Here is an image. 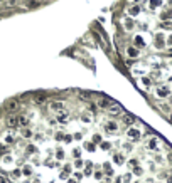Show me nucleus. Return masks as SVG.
Instances as JSON below:
<instances>
[{"label": "nucleus", "instance_id": "1", "mask_svg": "<svg viewBox=\"0 0 172 183\" xmlns=\"http://www.w3.org/2000/svg\"><path fill=\"white\" fill-rule=\"evenodd\" d=\"M103 128H105V131L106 133H118V129H120V126H118V123H115V121H108V123H105L103 124Z\"/></svg>", "mask_w": 172, "mask_h": 183}, {"label": "nucleus", "instance_id": "2", "mask_svg": "<svg viewBox=\"0 0 172 183\" xmlns=\"http://www.w3.org/2000/svg\"><path fill=\"white\" fill-rule=\"evenodd\" d=\"M127 136L130 141H139L140 140V131L137 128H128L127 129Z\"/></svg>", "mask_w": 172, "mask_h": 183}, {"label": "nucleus", "instance_id": "3", "mask_svg": "<svg viewBox=\"0 0 172 183\" xmlns=\"http://www.w3.org/2000/svg\"><path fill=\"white\" fill-rule=\"evenodd\" d=\"M5 124H7L9 128H15V126H19V116L17 114H9L7 118H5Z\"/></svg>", "mask_w": 172, "mask_h": 183}, {"label": "nucleus", "instance_id": "4", "mask_svg": "<svg viewBox=\"0 0 172 183\" xmlns=\"http://www.w3.org/2000/svg\"><path fill=\"white\" fill-rule=\"evenodd\" d=\"M5 109H7L9 113L17 111V109H19V101H17V99H10V101H7V103H5Z\"/></svg>", "mask_w": 172, "mask_h": 183}, {"label": "nucleus", "instance_id": "5", "mask_svg": "<svg viewBox=\"0 0 172 183\" xmlns=\"http://www.w3.org/2000/svg\"><path fill=\"white\" fill-rule=\"evenodd\" d=\"M108 113L111 116H120V114H123V108H121L120 104H113V106L108 108Z\"/></svg>", "mask_w": 172, "mask_h": 183}, {"label": "nucleus", "instance_id": "6", "mask_svg": "<svg viewBox=\"0 0 172 183\" xmlns=\"http://www.w3.org/2000/svg\"><path fill=\"white\" fill-rule=\"evenodd\" d=\"M155 94H157V97H167L169 94H170V89H169L167 86H160V87H157Z\"/></svg>", "mask_w": 172, "mask_h": 183}, {"label": "nucleus", "instance_id": "7", "mask_svg": "<svg viewBox=\"0 0 172 183\" xmlns=\"http://www.w3.org/2000/svg\"><path fill=\"white\" fill-rule=\"evenodd\" d=\"M62 109H64V103H61V101H52L51 103V111L61 113Z\"/></svg>", "mask_w": 172, "mask_h": 183}, {"label": "nucleus", "instance_id": "8", "mask_svg": "<svg viewBox=\"0 0 172 183\" xmlns=\"http://www.w3.org/2000/svg\"><path fill=\"white\" fill-rule=\"evenodd\" d=\"M4 141L7 144H10V143H14L15 141V136H14V133H12V131H7V133L4 134Z\"/></svg>", "mask_w": 172, "mask_h": 183}, {"label": "nucleus", "instance_id": "9", "mask_svg": "<svg viewBox=\"0 0 172 183\" xmlns=\"http://www.w3.org/2000/svg\"><path fill=\"white\" fill-rule=\"evenodd\" d=\"M123 25H125V30H132L133 29V20L130 17H125L123 19Z\"/></svg>", "mask_w": 172, "mask_h": 183}, {"label": "nucleus", "instance_id": "10", "mask_svg": "<svg viewBox=\"0 0 172 183\" xmlns=\"http://www.w3.org/2000/svg\"><path fill=\"white\" fill-rule=\"evenodd\" d=\"M127 54H128V57L135 59V57H139V49H135V47H128V49H127Z\"/></svg>", "mask_w": 172, "mask_h": 183}, {"label": "nucleus", "instance_id": "11", "mask_svg": "<svg viewBox=\"0 0 172 183\" xmlns=\"http://www.w3.org/2000/svg\"><path fill=\"white\" fill-rule=\"evenodd\" d=\"M37 5H39L37 0H26V2H24V7L26 8H36Z\"/></svg>", "mask_w": 172, "mask_h": 183}, {"label": "nucleus", "instance_id": "12", "mask_svg": "<svg viewBox=\"0 0 172 183\" xmlns=\"http://www.w3.org/2000/svg\"><path fill=\"white\" fill-rule=\"evenodd\" d=\"M128 14L132 15V17L139 15V14H140V7H139V5H133V7H130V8H128Z\"/></svg>", "mask_w": 172, "mask_h": 183}, {"label": "nucleus", "instance_id": "13", "mask_svg": "<svg viewBox=\"0 0 172 183\" xmlns=\"http://www.w3.org/2000/svg\"><path fill=\"white\" fill-rule=\"evenodd\" d=\"M162 5V0H150V4H149V7L152 8V10H155V8H159Z\"/></svg>", "mask_w": 172, "mask_h": 183}, {"label": "nucleus", "instance_id": "14", "mask_svg": "<svg viewBox=\"0 0 172 183\" xmlns=\"http://www.w3.org/2000/svg\"><path fill=\"white\" fill-rule=\"evenodd\" d=\"M29 124V118L27 116H19V126H27Z\"/></svg>", "mask_w": 172, "mask_h": 183}, {"label": "nucleus", "instance_id": "15", "mask_svg": "<svg viewBox=\"0 0 172 183\" xmlns=\"http://www.w3.org/2000/svg\"><path fill=\"white\" fill-rule=\"evenodd\" d=\"M133 121H135V118H133L132 114H123V123L125 124H132Z\"/></svg>", "mask_w": 172, "mask_h": 183}, {"label": "nucleus", "instance_id": "16", "mask_svg": "<svg viewBox=\"0 0 172 183\" xmlns=\"http://www.w3.org/2000/svg\"><path fill=\"white\" fill-rule=\"evenodd\" d=\"M34 103H36V104H44L46 103V96H42V94L36 96V97H34Z\"/></svg>", "mask_w": 172, "mask_h": 183}, {"label": "nucleus", "instance_id": "17", "mask_svg": "<svg viewBox=\"0 0 172 183\" xmlns=\"http://www.w3.org/2000/svg\"><path fill=\"white\" fill-rule=\"evenodd\" d=\"M68 119H69V111H66L64 114H61V116H59V118H58V121H59V123H66Z\"/></svg>", "mask_w": 172, "mask_h": 183}, {"label": "nucleus", "instance_id": "18", "mask_svg": "<svg viewBox=\"0 0 172 183\" xmlns=\"http://www.w3.org/2000/svg\"><path fill=\"white\" fill-rule=\"evenodd\" d=\"M100 106H101V108H110V106H113V103L108 101V99H101L100 101Z\"/></svg>", "mask_w": 172, "mask_h": 183}, {"label": "nucleus", "instance_id": "19", "mask_svg": "<svg viewBox=\"0 0 172 183\" xmlns=\"http://www.w3.org/2000/svg\"><path fill=\"white\" fill-rule=\"evenodd\" d=\"M135 44H137V47H145V42H143V39L140 36L135 37Z\"/></svg>", "mask_w": 172, "mask_h": 183}, {"label": "nucleus", "instance_id": "20", "mask_svg": "<svg viewBox=\"0 0 172 183\" xmlns=\"http://www.w3.org/2000/svg\"><path fill=\"white\" fill-rule=\"evenodd\" d=\"M160 19H162V20H169V19H172V10H167V12H164Z\"/></svg>", "mask_w": 172, "mask_h": 183}, {"label": "nucleus", "instance_id": "21", "mask_svg": "<svg viewBox=\"0 0 172 183\" xmlns=\"http://www.w3.org/2000/svg\"><path fill=\"white\" fill-rule=\"evenodd\" d=\"M140 84H142L143 87H149L150 86V79L149 77H142V79H140Z\"/></svg>", "mask_w": 172, "mask_h": 183}, {"label": "nucleus", "instance_id": "22", "mask_svg": "<svg viewBox=\"0 0 172 183\" xmlns=\"http://www.w3.org/2000/svg\"><path fill=\"white\" fill-rule=\"evenodd\" d=\"M113 161H115V163H123V156H121V154H115V156H113Z\"/></svg>", "mask_w": 172, "mask_h": 183}, {"label": "nucleus", "instance_id": "23", "mask_svg": "<svg viewBox=\"0 0 172 183\" xmlns=\"http://www.w3.org/2000/svg\"><path fill=\"white\" fill-rule=\"evenodd\" d=\"M149 148H150V150H155V148H157V140H150Z\"/></svg>", "mask_w": 172, "mask_h": 183}, {"label": "nucleus", "instance_id": "24", "mask_svg": "<svg viewBox=\"0 0 172 183\" xmlns=\"http://www.w3.org/2000/svg\"><path fill=\"white\" fill-rule=\"evenodd\" d=\"M0 183H10V178H7V176L0 175Z\"/></svg>", "mask_w": 172, "mask_h": 183}, {"label": "nucleus", "instance_id": "25", "mask_svg": "<svg viewBox=\"0 0 172 183\" xmlns=\"http://www.w3.org/2000/svg\"><path fill=\"white\" fill-rule=\"evenodd\" d=\"M17 2L19 0H7V5L9 7H14V5H17Z\"/></svg>", "mask_w": 172, "mask_h": 183}, {"label": "nucleus", "instance_id": "26", "mask_svg": "<svg viewBox=\"0 0 172 183\" xmlns=\"http://www.w3.org/2000/svg\"><path fill=\"white\" fill-rule=\"evenodd\" d=\"M71 140H73V136H71V134H64V140H62V141H64V143H69Z\"/></svg>", "mask_w": 172, "mask_h": 183}, {"label": "nucleus", "instance_id": "27", "mask_svg": "<svg viewBox=\"0 0 172 183\" xmlns=\"http://www.w3.org/2000/svg\"><path fill=\"white\" fill-rule=\"evenodd\" d=\"M7 146H0V154H7Z\"/></svg>", "mask_w": 172, "mask_h": 183}, {"label": "nucleus", "instance_id": "28", "mask_svg": "<svg viewBox=\"0 0 172 183\" xmlns=\"http://www.w3.org/2000/svg\"><path fill=\"white\" fill-rule=\"evenodd\" d=\"M34 151H36V146L29 144V146H27V153H34Z\"/></svg>", "mask_w": 172, "mask_h": 183}, {"label": "nucleus", "instance_id": "29", "mask_svg": "<svg viewBox=\"0 0 172 183\" xmlns=\"http://www.w3.org/2000/svg\"><path fill=\"white\" fill-rule=\"evenodd\" d=\"M130 180H132V175H130V173L123 176V181H125V183H128V181H130Z\"/></svg>", "mask_w": 172, "mask_h": 183}, {"label": "nucleus", "instance_id": "30", "mask_svg": "<svg viewBox=\"0 0 172 183\" xmlns=\"http://www.w3.org/2000/svg\"><path fill=\"white\" fill-rule=\"evenodd\" d=\"M86 150L93 151V150H95V144H93V143H86Z\"/></svg>", "mask_w": 172, "mask_h": 183}, {"label": "nucleus", "instance_id": "31", "mask_svg": "<svg viewBox=\"0 0 172 183\" xmlns=\"http://www.w3.org/2000/svg\"><path fill=\"white\" fill-rule=\"evenodd\" d=\"M93 141H95V143H100V141H101V136H100V134H95V136H93Z\"/></svg>", "mask_w": 172, "mask_h": 183}, {"label": "nucleus", "instance_id": "32", "mask_svg": "<svg viewBox=\"0 0 172 183\" xmlns=\"http://www.w3.org/2000/svg\"><path fill=\"white\" fill-rule=\"evenodd\" d=\"M74 166H76V168H81V166H83V161H81V160H78V161L74 163Z\"/></svg>", "mask_w": 172, "mask_h": 183}, {"label": "nucleus", "instance_id": "33", "mask_svg": "<svg viewBox=\"0 0 172 183\" xmlns=\"http://www.w3.org/2000/svg\"><path fill=\"white\" fill-rule=\"evenodd\" d=\"M73 154H74V156H76V158H79L81 151H79V150H73Z\"/></svg>", "mask_w": 172, "mask_h": 183}, {"label": "nucleus", "instance_id": "34", "mask_svg": "<svg viewBox=\"0 0 172 183\" xmlns=\"http://www.w3.org/2000/svg\"><path fill=\"white\" fill-rule=\"evenodd\" d=\"M22 134H24V136H27V138H29V136H30V131H29V129H24V131H22Z\"/></svg>", "mask_w": 172, "mask_h": 183}, {"label": "nucleus", "instance_id": "35", "mask_svg": "<svg viewBox=\"0 0 172 183\" xmlns=\"http://www.w3.org/2000/svg\"><path fill=\"white\" fill-rule=\"evenodd\" d=\"M105 171L108 173V175H111V168H110V166H108V163H106V166H105Z\"/></svg>", "mask_w": 172, "mask_h": 183}, {"label": "nucleus", "instance_id": "36", "mask_svg": "<svg viewBox=\"0 0 172 183\" xmlns=\"http://www.w3.org/2000/svg\"><path fill=\"white\" fill-rule=\"evenodd\" d=\"M4 161H5V163H12V156H5Z\"/></svg>", "mask_w": 172, "mask_h": 183}, {"label": "nucleus", "instance_id": "37", "mask_svg": "<svg viewBox=\"0 0 172 183\" xmlns=\"http://www.w3.org/2000/svg\"><path fill=\"white\" fill-rule=\"evenodd\" d=\"M130 166H137V160H130Z\"/></svg>", "mask_w": 172, "mask_h": 183}, {"label": "nucleus", "instance_id": "38", "mask_svg": "<svg viewBox=\"0 0 172 183\" xmlns=\"http://www.w3.org/2000/svg\"><path fill=\"white\" fill-rule=\"evenodd\" d=\"M167 183H172V175H169V178H167Z\"/></svg>", "mask_w": 172, "mask_h": 183}, {"label": "nucleus", "instance_id": "39", "mask_svg": "<svg viewBox=\"0 0 172 183\" xmlns=\"http://www.w3.org/2000/svg\"><path fill=\"white\" fill-rule=\"evenodd\" d=\"M132 4H139V2H142V0H130Z\"/></svg>", "mask_w": 172, "mask_h": 183}, {"label": "nucleus", "instance_id": "40", "mask_svg": "<svg viewBox=\"0 0 172 183\" xmlns=\"http://www.w3.org/2000/svg\"><path fill=\"white\" fill-rule=\"evenodd\" d=\"M167 42H169V44H170V46H172V36H170V37H169V39H167Z\"/></svg>", "mask_w": 172, "mask_h": 183}, {"label": "nucleus", "instance_id": "41", "mask_svg": "<svg viewBox=\"0 0 172 183\" xmlns=\"http://www.w3.org/2000/svg\"><path fill=\"white\" fill-rule=\"evenodd\" d=\"M170 123H172V114H170Z\"/></svg>", "mask_w": 172, "mask_h": 183}, {"label": "nucleus", "instance_id": "42", "mask_svg": "<svg viewBox=\"0 0 172 183\" xmlns=\"http://www.w3.org/2000/svg\"><path fill=\"white\" fill-rule=\"evenodd\" d=\"M34 183H39V181H34Z\"/></svg>", "mask_w": 172, "mask_h": 183}, {"label": "nucleus", "instance_id": "43", "mask_svg": "<svg viewBox=\"0 0 172 183\" xmlns=\"http://www.w3.org/2000/svg\"><path fill=\"white\" fill-rule=\"evenodd\" d=\"M0 2H2V0H0Z\"/></svg>", "mask_w": 172, "mask_h": 183}, {"label": "nucleus", "instance_id": "44", "mask_svg": "<svg viewBox=\"0 0 172 183\" xmlns=\"http://www.w3.org/2000/svg\"><path fill=\"white\" fill-rule=\"evenodd\" d=\"M37 2H39V0H37Z\"/></svg>", "mask_w": 172, "mask_h": 183}]
</instances>
